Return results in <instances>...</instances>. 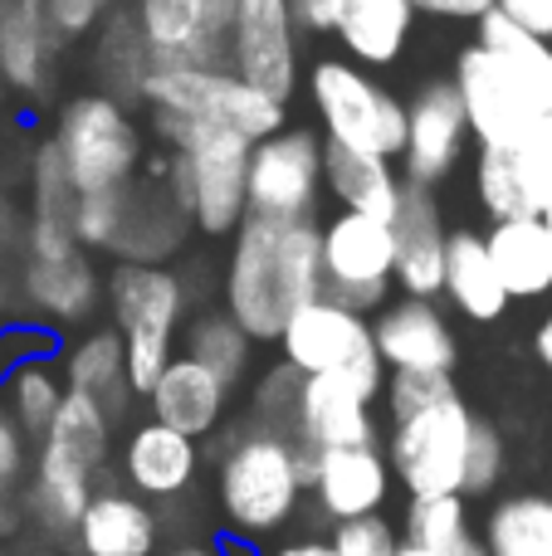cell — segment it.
<instances>
[{
    "instance_id": "6da1fadb",
    "label": "cell",
    "mask_w": 552,
    "mask_h": 556,
    "mask_svg": "<svg viewBox=\"0 0 552 556\" xmlns=\"http://www.w3.org/2000/svg\"><path fill=\"white\" fill-rule=\"evenodd\" d=\"M475 29V45L455 54L450 84L465 103L469 137L479 147L514 152L548 117V45L514 25L504 10H489Z\"/></svg>"
},
{
    "instance_id": "7a4b0ae2",
    "label": "cell",
    "mask_w": 552,
    "mask_h": 556,
    "mask_svg": "<svg viewBox=\"0 0 552 556\" xmlns=\"http://www.w3.org/2000/svg\"><path fill=\"white\" fill-rule=\"evenodd\" d=\"M323 293L318 220L274 225L244 215L230 235L221 274V307L254 346H274L293 313Z\"/></svg>"
},
{
    "instance_id": "3957f363",
    "label": "cell",
    "mask_w": 552,
    "mask_h": 556,
    "mask_svg": "<svg viewBox=\"0 0 552 556\" xmlns=\"http://www.w3.org/2000/svg\"><path fill=\"white\" fill-rule=\"evenodd\" d=\"M303 459L299 444L284 430L260 420H240L215 444V513L225 538L235 542H274L293 528L303 508Z\"/></svg>"
},
{
    "instance_id": "277c9868",
    "label": "cell",
    "mask_w": 552,
    "mask_h": 556,
    "mask_svg": "<svg viewBox=\"0 0 552 556\" xmlns=\"http://www.w3.org/2000/svg\"><path fill=\"white\" fill-rule=\"evenodd\" d=\"M152 132L166 142V191L186 211L196 235L205 240H230L240 220L250 215L244 205V172H250V147L240 132L196 117H162L147 113Z\"/></svg>"
},
{
    "instance_id": "5b68a950",
    "label": "cell",
    "mask_w": 552,
    "mask_h": 556,
    "mask_svg": "<svg viewBox=\"0 0 552 556\" xmlns=\"http://www.w3.org/2000/svg\"><path fill=\"white\" fill-rule=\"evenodd\" d=\"M103 303L123 337L127 386L137 401L156 386L166 362L176 356V337L191 313V283L172 264H113L103 278Z\"/></svg>"
},
{
    "instance_id": "8992f818",
    "label": "cell",
    "mask_w": 552,
    "mask_h": 556,
    "mask_svg": "<svg viewBox=\"0 0 552 556\" xmlns=\"http://www.w3.org/2000/svg\"><path fill=\"white\" fill-rule=\"evenodd\" d=\"M59 152L74 195H108L127 191L147 166V137L142 123L133 117V108L117 98L84 88V93L64 98V108L54 113V132H49Z\"/></svg>"
},
{
    "instance_id": "52a82bcc",
    "label": "cell",
    "mask_w": 552,
    "mask_h": 556,
    "mask_svg": "<svg viewBox=\"0 0 552 556\" xmlns=\"http://www.w3.org/2000/svg\"><path fill=\"white\" fill-rule=\"evenodd\" d=\"M303 93L318 113V137L348 152H372L401 162L406 147V98L387 88L372 68L342 54H318L303 68Z\"/></svg>"
},
{
    "instance_id": "ba28073f",
    "label": "cell",
    "mask_w": 552,
    "mask_h": 556,
    "mask_svg": "<svg viewBox=\"0 0 552 556\" xmlns=\"http://www.w3.org/2000/svg\"><path fill=\"white\" fill-rule=\"evenodd\" d=\"M137 108L162 117H196V123H215L240 132L244 142H264V137L289 127V108L274 103L254 84H244L230 68H201V64H152L142 78Z\"/></svg>"
},
{
    "instance_id": "9c48e42d",
    "label": "cell",
    "mask_w": 552,
    "mask_h": 556,
    "mask_svg": "<svg viewBox=\"0 0 552 556\" xmlns=\"http://www.w3.org/2000/svg\"><path fill=\"white\" fill-rule=\"evenodd\" d=\"M279 362H289L299 376H342L367 401H381L387 366L372 342V317L338 298H313L284 323L279 332Z\"/></svg>"
},
{
    "instance_id": "30bf717a",
    "label": "cell",
    "mask_w": 552,
    "mask_h": 556,
    "mask_svg": "<svg viewBox=\"0 0 552 556\" xmlns=\"http://www.w3.org/2000/svg\"><path fill=\"white\" fill-rule=\"evenodd\" d=\"M469 430H475V410L465 405L460 391L440 395V401L421 405V410L391 415L387 440H381L391 479H397L411 498L460 493V483H465Z\"/></svg>"
},
{
    "instance_id": "8fae6325",
    "label": "cell",
    "mask_w": 552,
    "mask_h": 556,
    "mask_svg": "<svg viewBox=\"0 0 552 556\" xmlns=\"http://www.w3.org/2000/svg\"><path fill=\"white\" fill-rule=\"evenodd\" d=\"M323 201V137L313 127H284L250 147L244 205L254 220L299 225L318 220Z\"/></svg>"
},
{
    "instance_id": "7c38bea8",
    "label": "cell",
    "mask_w": 552,
    "mask_h": 556,
    "mask_svg": "<svg viewBox=\"0 0 552 556\" xmlns=\"http://www.w3.org/2000/svg\"><path fill=\"white\" fill-rule=\"evenodd\" d=\"M391 220L357 211H333L318 225V264H323V298L357 307V313H377L391 298Z\"/></svg>"
},
{
    "instance_id": "4fadbf2b",
    "label": "cell",
    "mask_w": 552,
    "mask_h": 556,
    "mask_svg": "<svg viewBox=\"0 0 552 556\" xmlns=\"http://www.w3.org/2000/svg\"><path fill=\"white\" fill-rule=\"evenodd\" d=\"M230 74L289 108L303 88V35L293 29L289 0H235L230 20Z\"/></svg>"
},
{
    "instance_id": "5bb4252c",
    "label": "cell",
    "mask_w": 552,
    "mask_h": 556,
    "mask_svg": "<svg viewBox=\"0 0 552 556\" xmlns=\"http://www.w3.org/2000/svg\"><path fill=\"white\" fill-rule=\"evenodd\" d=\"M469 152V123L450 78H426L406 98V147H401V181L411 186H446Z\"/></svg>"
},
{
    "instance_id": "9a60e30c",
    "label": "cell",
    "mask_w": 552,
    "mask_h": 556,
    "mask_svg": "<svg viewBox=\"0 0 552 556\" xmlns=\"http://www.w3.org/2000/svg\"><path fill=\"white\" fill-rule=\"evenodd\" d=\"M142 29L152 64H201L230 68V20L235 0H127Z\"/></svg>"
},
{
    "instance_id": "2e32d148",
    "label": "cell",
    "mask_w": 552,
    "mask_h": 556,
    "mask_svg": "<svg viewBox=\"0 0 552 556\" xmlns=\"http://www.w3.org/2000/svg\"><path fill=\"white\" fill-rule=\"evenodd\" d=\"M303 459V489L313 493L318 513L328 522H357V518H381L391 498V464L381 444H342V450H323Z\"/></svg>"
},
{
    "instance_id": "e0dca14e",
    "label": "cell",
    "mask_w": 552,
    "mask_h": 556,
    "mask_svg": "<svg viewBox=\"0 0 552 556\" xmlns=\"http://www.w3.org/2000/svg\"><path fill=\"white\" fill-rule=\"evenodd\" d=\"M15 303L29 313L25 323H39L49 332H68V327H84L103 307V274H98L88 250H68L54 254V260L20 254Z\"/></svg>"
},
{
    "instance_id": "ac0fdd59",
    "label": "cell",
    "mask_w": 552,
    "mask_h": 556,
    "mask_svg": "<svg viewBox=\"0 0 552 556\" xmlns=\"http://www.w3.org/2000/svg\"><path fill=\"white\" fill-rule=\"evenodd\" d=\"M191 235L196 230L186 220V211L166 191V152L162 156L147 152L142 176L123 191V225H117V240H113V260L117 264H172Z\"/></svg>"
},
{
    "instance_id": "d6986e66",
    "label": "cell",
    "mask_w": 552,
    "mask_h": 556,
    "mask_svg": "<svg viewBox=\"0 0 552 556\" xmlns=\"http://www.w3.org/2000/svg\"><path fill=\"white\" fill-rule=\"evenodd\" d=\"M391 244H397L391 288H397L401 298H426V303H436L440 288H446V244H450V225H446V211H440L436 191L401 181L397 211H391Z\"/></svg>"
},
{
    "instance_id": "ffe728a7",
    "label": "cell",
    "mask_w": 552,
    "mask_h": 556,
    "mask_svg": "<svg viewBox=\"0 0 552 556\" xmlns=\"http://www.w3.org/2000/svg\"><path fill=\"white\" fill-rule=\"evenodd\" d=\"M372 342L387 371H430L450 376L455 371V327H450L446 307L426 303V298H387L372 313Z\"/></svg>"
},
{
    "instance_id": "44dd1931",
    "label": "cell",
    "mask_w": 552,
    "mask_h": 556,
    "mask_svg": "<svg viewBox=\"0 0 552 556\" xmlns=\"http://www.w3.org/2000/svg\"><path fill=\"white\" fill-rule=\"evenodd\" d=\"M289 440L309 454L342 450V444H381L377 401L357 391L342 376H303L293 401Z\"/></svg>"
},
{
    "instance_id": "7402d4cb",
    "label": "cell",
    "mask_w": 552,
    "mask_h": 556,
    "mask_svg": "<svg viewBox=\"0 0 552 556\" xmlns=\"http://www.w3.org/2000/svg\"><path fill=\"white\" fill-rule=\"evenodd\" d=\"M201 479V444L156 425L137 420L117 444V483L147 503H181Z\"/></svg>"
},
{
    "instance_id": "603a6c76",
    "label": "cell",
    "mask_w": 552,
    "mask_h": 556,
    "mask_svg": "<svg viewBox=\"0 0 552 556\" xmlns=\"http://www.w3.org/2000/svg\"><path fill=\"white\" fill-rule=\"evenodd\" d=\"M230 405H235L230 386L181 352L166 362V371L156 376V386L147 391V415H152L156 425H166V430L196 440V444L215 440V434L225 430Z\"/></svg>"
},
{
    "instance_id": "cb8c5ba5",
    "label": "cell",
    "mask_w": 552,
    "mask_h": 556,
    "mask_svg": "<svg viewBox=\"0 0 552 556\" xmlns=\"http://www.w3.org/2000/svg\"><path fill=\"white\" fill-rule=\"evenodd\" d=\"M68 552L78 556H156L162 552V513L117 479H98Z\"/></svg>"
},
{
    "instance_id": "d4e9b609",
    "label": "cell",
    "mask_w": 552,
    "mask_h": 556,
    "mask_svg": "<svg viewBox=\"0 0 552 556\" xmlns=\"http://www.w3.org/2000/svg\"><path fill=\"white\" fill-rule=\"evenodd\" d=\"M59 39L49 29L39 0H0V88L20 98H39L54 78Z\"/></svg>"
},
{
    "instance_id": "484cf974",
    "label": "cell",
    "mask_w": 552,
    "mask_h": 556,
    "mask_svg": "<svg viewBox=\"0 0 552 556\" xmlns=\"http://www.w3.org/2000/svg\"><path fill=\"white\" fill-rule=\"evenodd\" d=\"M54 366H59L64 391L93 395L117 425L127 420L137 395H133V386H127V362H123V337H117V327H84L74 342H64Z\"/></svg>"
},
{
    "instance_id": "4316f807",
    "label": "cell",
    "mask_w": 552,
    "mask_h": 556,
    "mask_svg": "<svg viewBox=\"0 0 552 556\" xmlns=\"http://www.w3.org/2000/svg\"><path fill=\"white\" fill-rule=\"evenodd\" d=\"M416 10L411 0H342V15L333 39L342 45V59L362 68H391L411 45Z\"/></svg>"
},
{
    "instance_id": "83f0119b",
    "label": "cell",
    "mask_w": 552,
    "mask_h": 556,
    "mask_svg": "<svg viewBox=\"0 0 552 556\" xmlns=\"http://www.w3.org/2000/svg\"><path fill=\"white\" fill-rule=\"evenodd\" d=\"M323 195H333L338 211L391 220L397 195H401V172H397V162H387V156L348 152V147L323 142Z\"/></svg>"
},
{
    "instance_id": "f1b7e54d",
    "label": "cell",
    "mask_w": 552,
    "mask_h": 556,
    "mask_svg": "<svg viewBox=\"0 0 552 556\" xmlns=\"http://www.w3.org/2000/svg\"><path fill=\"white\" fill-rule=\"evenodd\" d=\"M485 250L504 283L509 303L514 298H543L552 293V235L538 220H499L485 230Z\"/></svg>"
},
{
    "instance_id": "f546056e",
    "label": "cell",
    "mask_w": 552,
    "mask_h": 556,
    "mask_svg": "<svg viewBox=\"0 0 552 556\" xmlns=\"http://www.w3.org/2000/svg\"><path fill=\"white\" fill-rule=\"evenodd\" d=\"M440 298H450L460 317L469 323H494L504 317L509 307V293L499 283L494 264H489V250H485V230H450V244H446V288Z\"/></svg>"
},
{
    "instance_id": "4dcf8cb0",
    "label": "cell",
    "mask_w": 552,
    "mask_h": 556,
    "mask_svg": "<svg viewBox=\"0 0 552 556\" xmlns=\"http://www.w3.org/2000/svg\"><path fill=\"white\" fill-rule=\"evenodd\" d=\"M39 444L54 450L59 459L78 464V469L93 473V479H103V469L117 454V420L93 401V395L64 391V401H59L54 420H49V430Z\"/></svg>"
},
{
    "instance_id": "1f68e13d",
    "label": "cell",
    "mask_w": 552,
    "mask_h": 556,
    "mask_svg": "<svg viewBox=\"0 0 552 556\" xmlns=\"http://www.w3.org/2000/svg\"><path fill=\"white\" fill-rule=\"evenodd\" d=\"M176 352L201 362L205 371H215L235 395L254 376V342L240 332V323L225 307H191L181 323V337H176Z\"/></svg>"
},
{
    "instance_id": "d6a6232c",
    "label": "cell",
    "mask_w": 552,
    "mask_h": 556,
    "mask_svg": "<svg viewBox=\"0 0 552 556\" xmlns=\"http://www.w3.org/2000/svg\"><path fill=\"white\" fill-rule=\"evenodd\" d=\"M93 68H98V93L137 108L142 78H147V68H152V49H147L127 0L93 29Z\"/></svg>"
},
{
    "instance_id": "836d02e7",
    "label": "cell",
    "mask_w": 552,
    "mask_h": 556,
    "mask_svg": "<svg viewBox=\"0 0 552 556\" xmlns=\"http://www.w3.org/2000/svg\"><path fill=\"white\" fill-rule=\"evenodd\" d=\"M485 556H552V498L509 493L485 518Z\"/></svg>"
},
{
    "instance_id": "e575fe53",
    "label": "cell",
    "mask_w": 552,
    "mask_h": 556,
    "mask_svg": "<svg viewBox=\"0 0 552 556\" xmlns=\"http://www.w3.org/2000/svg\"><path fill=\"white\" fill-rule=\"evenodd\" d=\"M0 395H5L0 410H5L10 420L39 444L45 430H49V420H54L59 401H64V381H59L54 356H45V362H25L20 371H10L5 381H0Z\"/></svg>"
},
{
    "instance_id": "d590c367",
    "label": "cell",
    "mask_w": 552,
    "mask_h": 556,
    "mask_svg": "<svg viewBox=\"0 0 552 556\" xmlns=\"http://www.w3.org/2000/svg\"><path fill=\"white\" fill-rule=\"evenodd\" d=\"M29 469H35V440L0 410V547L29 532Z\"/></svg>"
},
{
    "instance_id": "8d00e7d4",
    "label": "cell",
    "mask_w": 552,
    "mask_h": 556,
    "mask_svg": "<svg viewBox=\"0 0 552 556\" xmlns=\"http://www.w3.org/2000/svg\"><path fill=\"white\" fill-rule=\"evenodd\" d=\"M475 538L469 528V498L465 493H440V498H411L406 518H401V542L411 547H426L436 556L460 552Z\"/></svg>"
},
{
    "instance_id": "74e56055",
    "label": "cell",
    "mask_w": 552,
    "mask_h": 556,
    "mask_svg": "<svg viewBox=\"0 0 552 556\" xmlns=\"http://www.w3.org/2000/svg\"><path fill=\"white\" fill-rule=\"evenodd\" d=\"M475 201L489 215V225L499 220H534V201L524 191V176H518V156L504 147H479L475 156Z\"/></svg>"
},
{
    "instance_id": "f35d334b",
    "label": "cell",
    "mask_w": 552,
    "mask_h": 556,
    "mask_svg": "<svg viewBox=\"0 0 552 556\" xmlns=\"http://www.w3.org/2000/svg\"><path fill=\"white\" fill-rule=\"evenodd\" d=\"M74 186H68L64 166H59L54 142H39L29 152V220H74Z\"/></svg>"
},
{
    "instance_id": "ab89813d",
    "label": "cell",
    "mask_w": 552,
    "mask_h": 556,
    "mask_svg": "<svg viewBox=\"0 0 552 556\" xmlns=\"http://www.w3.org/2000/svg\"><path fill=\"white\" fill-rule=\"evenodd\" d=\"M504 434L494 430L489 420H479L475 415V430H469V454H465V483H460V493L465 498H485V493L499 489V479H504Z\"/></svg>"
},
{
    "instance_id": "60d3db41",
    "label": "cell",
    "mask_w": 552,
    "mask_h": 556,
    "mask_svg": "<svg viewBox=\"0 0 552 556\" xmlns=\"http://www.w3.org/2000/svg\"><path fill=\"white\" fill-rule=\"evenodd\" d=\"M74 240L78 250L88 254H113L117 240V225H123V191H108V195H78L74 201Z\"/></svg>"
},
{
    "instance_id": "b9f144b4",
    "label": "cell",
    "mask_w": 552,
    "mask_h": 556,
    "mask_svg": "<svg viewBox=\"0 0 552 556\" xmlns=\"http://www.w3.org/2000/svg\"><path fill=\"white\" fill-rule=\"evenodd\" d=\"M299 381H303V376L293 371L289 362H274L269 371L254 381V391H250V420H260V425H269V430L289 434L293 401H299Z\"/></svg>"
},
{
    "instance_id": "7bdbcfd3",
    "label": "cell",
    "mask_w": 552,
    "mask_h": 556,
    "mask_svg": "<svg viewBox=\"0 0 552 556\" xmlns=\"http://www.w3.org/2000/svg\"><path fill=\"white\" fill-rule=\"evenodd\" d=\"M401 532L391 518H357V522H333L328 556H397Z\"/></svg>"
},
{
    "instance_id": "ee69618b",
    "label": "cell",
    "mask_w": 552,
    "mask_h": 556,
    "mask_svg": "<svg viewBox=\"0 0 552 556\" xmlns=\"http://www.w3.org/2000/svg\"><path fill=\"white\" fill-rule=\"evenodd\" d=\"M117 5H123V0H39V10H45V20H49V29H54L59 45H78V39H88Z\"/></svg>"
},
{
    "instance_id": "f6af8a7d",
    "label": "cell",
    "mask_w": 552,
    "mask_h": 556,
    "mask_svg": "<svg viewBox=\"0 0 552 556\" xmlns=\"http://www.w3.org/2000/svg\"><path fill=\"white\" fill-rule=\"evenodd\" d=\"M455 391V376H430V371H387V386H381V401H387V420L391 415L421 410V405L440 401V395Z\"/></svg>"
},
{
    "instance_id": "bcb514c9",
    "label": "cell",
    "mask_w": 552,
    "mask_h": 556,
    "mask_svg": "<svg viewBox=\"0 0 552 556\" xmlns=\"http://www.w3.org/2000/svg\"><path fill=\"white\" fill-rule=\"evenodd\" d=\"M514 156H518V176H524L528 201H534L538 220H543V211L552 205V127L543 123L524 147H514Z\"/></svg>"
},
{
    "instance_id": "7dc6e473",
    "label": "cell",
    "mask_w": 552,
    "mask_h": 556,
    "mask_svg": "<svg viewBox=\"0 0 552 556\" xmlns=\"http://www.w3.org/2000/svg\"><path fill=\"white\" fill-rule=\"evenodd\" d=\"M59 346V332H49V327L39 323H5L0 327V381H5L10 371H20L25 362H45V356H54Z\"/></svg>"
},
{
    "instance_id": "c3c4849f",
    "label": "cell",
    "mask_w": 552,
    "mask_h": 556,
    "mask_svg": "<svg viewBox=\"0 0 552 556\" xmlns=\"http://www.w3.org/2000/svg\"><path fill=\"white\" fill-rule=\"evenodd\" d=\"M289 15H293V29H299L303 39H323L338 29L342 0H289Z\"/></svg>"
},
{
    "instance_id": "681fc988",
    "label": "cell",
    "mask_w": 552,
    "mask_h": 556,
    "mask_svg": "<svg viewBox=\"0 0 552 556\" xmlns=\"http://www.w3.org/2000/svg\"><path fill=\"white\" fill-rule=\"evenodd\" d=\"M499 10H504L514 25H524L534 39L552 45V0H499Z\"/></svg>"
},
{
    "instance_id": "f907efd6",
    "label": "cell",
    "mask_w": 552,
    "mask_h": 556,
    "mask_svg": "<svg viewBox=\"0 0 552 556\" xmlns=\"http://www.w3.org/2000/svg\"><path fill=\"white\" fill-rule=\"evenodd\" d=\"M411 10L430 20H469V25H479L489 10H499V0H411Z\"/></svg>"
},
{
    "instance_id": "816d5d0a",
    "label": "cell",
    "mask_w": 552,
    "mask_h": 556,
    "mask_svg": "<svg viewBox=\"0 0 552 556\" xmlns=\"http://www.w3.org/2000/svg\"><path fill=\"white\" fill-rule=\"evenodd\" d=\"M269 556H328V538H293V542H279Z\"/></svg>"
},
{
    "instance_id": "f5cc1de1",
    "label": "cell",
    "mask_w": 552,
    "mask_h": 556,
    "mask_svg": "<svg viewBox=\"0 0 552 556\" xmlns=\"http://www.w3.org/2000/svg\"><path fill=\"white\" fill-rule=\"evenodd\" d=\"M166 556H221V542H211V538H186V542H176V547H166Z\"/></svg>"
},
{
    "instance_id": "db71d44e",
    "label": "cell",
    "mask_w": 552,
    "mask_h": 556,
    "mask_svg": "<svg viewBox=\"0 0 552 556\" xmlns=\"http://www.w3.org/2000/svg\"><path fill=\"white\" fill-rule=\"evenodd\" d=\"M397 556H436V552H426V547H411V542H401ZM450 556H485V542H479V538H469L465 547H460V552H450Z\"/></svg>"
},
{
    "instance_id": "11a10c76",
    "label": "cell",
    "mask_w": 552,
    "mask_h": 556,
    "mask_svg": "<svg viewBox=\"0 0 552 556\" xmlns=\"http://www.w3.org/2000/svg\"><path fill=\"white\" fill-rule=\"evenodd\" d=\"M534 352H538V362L552 371V313L538 323V337H534Z\"/></svg>"
},
{
    "instance_id": "9f6ffc18",
    "label": "cell",
    "mask_w": 552,
    "mask_h": 556,
    "mask_svg": "<svg viewBox=\"0 0 552 556\" xmlns=\"http://www.w3.org/2000/svg\"><path fill=\"white\" fill-rule=\"evenodd\" d=\"M10 244H15V230H10V211L0 205V274H5V254H10Z\"/></svg>"
},
{
    "instance_id": "6f0895ef",
    "label": "cell",
    "mask_w": 552,
    "mask_h": 556,
    "mask_svg": "<svg viewBox=\"0 0 552 556\" xmlns=\"http://www.w3.org/2000/svg\"><path fill=\"white\" fill-rule=\"evenodd\" d=\"M543 123L552 127V45H548V117H543Z\"/></svg>"
},
{
    "instance_id": "680465c9",
    "label": "cell",
    "mask_w": 552,
    "mask_h": 556,
    "mask_svg": "<svg viewBox=\"0 0 552 556\" xmlns=\"http://www.w3.org/2000/svg\"><path fill=\"white\" fill-rule=\"evenodd\" d=\"M543 225H548V235H552V205H548V211H543Z\"/></svg>"
},
{
    "instance_id": "91938a15",
    "label": "cell",
    "mask_w": 552,
    "mask_h": 556,
    "mask_svg": "<svg viewBox=\"0 0 552 556\" xmlns=\"http://www.w3.org/2000/svg\"><path fill=\"white\" fill-rule=\"evenodd\" d=\"M0 556H15V552H10V547H0Z\"/></svg>"
}]
</instances>
